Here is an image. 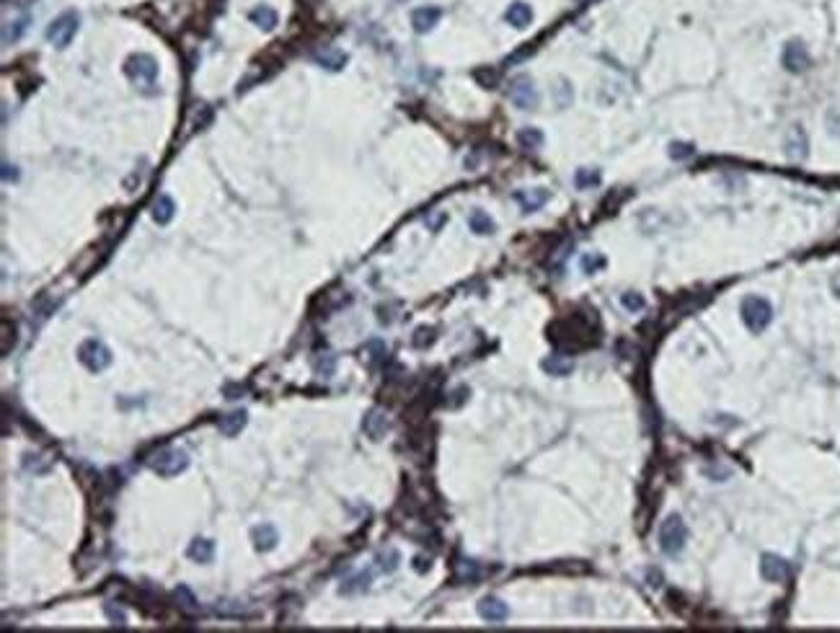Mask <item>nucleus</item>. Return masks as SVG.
I'll return each mask as SVG.
<instances>
[{
  "instance_id": "obj_34",
  "label": "nucleus",
  "mask_w": 840,
  "mask_h": 633,
  "mask_svg": "<svg viewBox=\"0 0 840 633\" xmlns=\"http://www.w3.org/2000/svg\"><path fill=\"white\" fill-rule=\"evenodd\" d=\"M460 566H463V571H460V579H476V577H479V569H476V563H473V561H463Z\"/></svg>"
},
{
  "instance_id": "obj_25",
  "label": "nucleus",
  "mask_w": 840,
  "mask_h": 633,
  "mask_svg": "<svg viewBox=\"0 0 840 633\" xmlns=\"http://www.w3.org/2000/svg\"><path fill=\"white\" fill-rule=\"evenodd\" d=\"M517 140H520V145L525 148V150H536V148L543 145V132L536 127H525L517 132Z\"/></svg>"
},
{
  "instance_id": "obj_8",
  "label": "nucleus",
  "mask_w": 840,
  "mask_h": 633,
  "mask_svg": "<svg viewBox=\"0 0 840 633\" xmlns=\"http://www.w3.org/2000/svg\"><path fill=\"white\" fill-rule=\"evenodd\" d=\"M510 98H512L515 106H520V109H536L538 106V91L536 86H533V81L530 78H515L512 86H510Z\"/></svg>"
},
{
  "instance_id": "obj_21",
  "label": "nucleus",
  "mask_w": 840,
  "mask_h": 633,
  "mask_svg": "<svg viewBox=\"0 0 840 633\" xmlns=\"http://www.w3.org/2000/svg\"><path fill=\"white\" fill-rule=\"evenodd\" d=\"M543 370H545V372H551V375L564 377V375H569V372L574 370V362L569 360V357H564V354H553L551 360L543 362Z\"/></svg>"
},
{
  "instance_id": "obj_32",
  "label": "nucleus",
  "mask_w": 840,
  "mask_h": 633,
  "mask_svg": "<svg viewBox=\"0 0 840 633\" xmlns=\"http://www.w3.org/2000/svg\"><path fill=\"white\" fill-rule=\"evenodd\" d=\"M827 129H830V135L840 137V109L827 114Z\"/></svg>"
},
{
  "instance_id": "obj_13",
  "label": "nucleus",
  "mask_w": 840,
  "mask_h": 633,
  "mask_svg": "<svg viewBox=\"0 0 840 633\" xmlns=\"http://www.w3.org/2000/svg\"><path fill=\"white\" fill-rule=\"evenodd\" d=\"M515 200L520 202L522 212H536V209H541L545 202L551 200V192L548 189H525V192L515 194Z\"/></svg>"
},
{
  "instance_id": "obj_12",
  "label": "nucleus",
  "mask_w": 840,
  "mask_h": 633,
  "mask_svg": "<svg viewBox=\"0 0 840 633\" xmlns=\"http://www.w3.org/2000/svg\"><path fill=\"white\" fill-rule=\"evenodd\" d=\"M442 11L434 8V6H422V8H416L414 13H411V24H414V32L419 34H427L432 32L434 24L440 21Z\"/></svg>"
},
{
  "instance_id": "obj_11",
  "label": "nucleus",
  "mask_w": 840,
  "mask_h": 633,
  "mask_svg": "<svg viewBox=\"0 0 840 633\" xmlns=\"http://www.w3.org/2000/svg\"><path fill=\"white\" fill-rule=\"evenodd\" d=\"M388 426H391L388 424V417L380 409H370L365 414V419H362V429H365V434H368L370 440H383Z\"/></svg>"
},
{
  "instance_id": "obj_10",
  "label": "nucleus",
  "mask_w": 840,
  "mask_h": 633,
  "mask_svg": "<svg viewBox=\"0 0 840 633\" xmlns=\"http://www.w3.org/2000/svg\"><path fill=\"white\" fill-rule=\"evenodd\" d=\"M479 615L486 620V623H504L510 618V608L507 602H502L499 597H484L479 602Z\"/></svg>"
},
{
  "instance_id": "obj_29",
  "label": "nucleus",
  "mask_w": 840,
  "mask_h": 633,
  "mask_svg": "<svg viewBox=\"0 0 840 633\" xmlns=\"http://www.w3.org/2000/svg\"><path fill=\"white\" fill-rule=\"evenodd\" d=\"M354 585H344L342 587V594H352V592H360V589H368L370 587V574H360V577L352 579Z\"/></svg>"
},
{
  "instance_id": "obj_22",
  "label": "nucleus",
  "mask_w": 840,
  "mask_h": 633,
  "mask_svg": "<svg viewBox=\"0 0 840 633\" xmlns=\"http://www.w3.org/2000/svg\"><path fill=\"white\" fill-rule=\"evenodd\" d=\"M602 176L597 169H579L574 174V184L576 189H595V186H600Z\"/></svg>"
},
{
  "instance_id": "obj_15",
  "label": "nucleus",
  "mask_w": 840,
  "mask_h": 633,
  "mask_svg": "<svg viewBox=\"0 0 840 633\" xmlns=\"http://www.w3.org/2000/svg\"><path fill=\"white\" fill-rule=\"evenodd\" d=\"M248 422V414L243 409L240 411H231V414H225V417H220V422H217V426H220V432L225 434V437H235V434L246 426Z\"/></svg>"
},
{
  "instance_id": "obj_26",
  "label": "nucleus",
  "mask_w": 840,
  "mask_h": 633,
  "mask_svg": "<svg viewBox=\"0 0 840 633\" xmlns=\"http://www.w3.org/2000/svg\"><path fill=\"white\" fill-rule=\"evenodd\" d=\"M334 370H336V357L331 352H323L318 360H316V372H318V375L331 377L334 375Z\"/></svg>"
},
{
  "instance_id": "obj_23",
  "label": "nucleus",
  "mask_w": 840,
  "mask_h": 633,
  "mask_svg": "<svg viewBox=\"0 0 840 633\" xmlns=\"http://www.w3.org/2000/svg\"><path fill=\"white\" fill-rule=\"evenodd\" d=\"M251 21L269 32V29H274V26H277V13H274L269 6H259V8L251 11Z\"/></svg>"
},
{
  "instance_id": "obj_9",
  "label": "nucleus",
  "mask_w": 840,
  "mask_h": 633,
  "mask_svg": "<svg viewBox=\"0 0 840 633\" xmlns=\"http://www.w3.org/2000/svg\"><path fill=\"white\" fill-rule=\"evenodd\" d=\"M789 563L781 559V556H776V553H765L761 561V574L765 582H773V585H778V582H784L786 577H789Z\"/></svg>"
},
{
  "instance_id": "obj_16",
  "label": "nucleus",
  "mask_w": 840,
  "mask_h": 633,
  "mask_svg": "<svg viewBox=\"0 0 840 633\" xmlns=\"http://www.w3.org/2000/svg\"><path fill=\"white\" fill-rule=\"evenodd\" d=\"M789 148H786V152H789V158H794V161H801V158H807V135H804V129L796 124V127L789 132Z\"/></svg>"
},
{
  "instance_id": "obj_27",
  "label": "nucleus",
  "mask_w": 840,
  "mask_h": 633,
  "mask_svg": "<svg viewBox=\"0 0 840 633\" xmlns=\"http://www.w3.org/2000/svg\"><path fill=\"white\" fill-rule=\"evenodd\" d=\"M600 269H605V256H602V254H584L582 272L595 274V272H600Z\"/></svg>"
},
{
  "instance_id": "obj_33",
  "label": "nucleus",
  "mask_w": 840,
  "mask_h": 633,
  "mask_svg": "<svg viewBox=\"0 0 840 633\" xmlns=\"http://www.w3.org/2000/svg\"><path fill=\"white\" fill-rule=\"evenodd\" d=\"M690 152H693V148H690V145H680V143H675L670 148V155L672 158H675V161H678V158H688Z\"/></svg>"
},
{
  "instance_id": "obj_19",
  "label": "nucleus",
  "mask_w": 840,
  "mask_h": 633,
  "mask_svg": "<svg viewBox=\"0 0 840 633\" xmlns=\"http://www.w3.org/2000/svg\"><path fill=\"white\" fill-rule=\"evenodd\" d=\"M212 556H215V543L209 540V537H197V540H192V545H189V559L197 563H209L212 561Z\"/></svg>"
},
{
  "instance_id": "obj_2",
  "label": "nucleus",
  "mask_w": 840,
  "mask_h": 633,
  "mask_svg": "<svg viewBox=\"0 0 840 633\" xmlns=\"http://www.w3.org/2000/svg\"><path fill=\"white\" fill-rule=\"evenodd\" d=\"M186 468H189V452L181 448H163L150 457V471L163 478H174Z\"/></svg>"
},
{
  "instance_id": "obj_28",
  "label": "nucleus",
  "mask_w": 840,
  "mask_h": 633,
  "mask_svg": "<svg viewBox=\"0 0 840 633\" xmlns=\"http://www.w3.org/2000/svg\"><path fill=\"white\" fill-rule=\"evenodd\" d=\"M621 303H623V308L626 311H631V313H639L641 308H644V297L639 295V292H623V295H621Z\"/></svg>"
},
{
  "instance_id": "obj_30",
  "label": "nucleus",
  "mask_w": 840,
  "mask_h": 633,
  "mask_svg": "<svg viewBox=\"0 0 840 633\" xmlns=\"http://www.w3.org/2000/svg\"><path fill=\"white\" fill-rule=\"evenodd\" d=\"M176 600L181 602V608L184 610H197V600H194L192 592H189L186 587H179L176 589Z\"/></svg>"
},
{
  "instance_id": "obj_17",
  "label": "nucleus",
  "mask_w": 840,
  "mask_h": 633,
  "mask_svg": "<svg viewBox=\"0 0 840 633\" xmlns=\"http://www.w3.org/2000/svg\"><path fill=\"white\" fill-rule=\"evenodd\" d=\"M504 18H507V24L517 26V29H525V26H530V21H533V8H530L528 3H512V6L507 8V13H504Z\"/></svg>"
},
{
  "instance_id": "obj_1",
  "label": "nucleus",
  "mask_w": 840,
  "mask_h": 633,
  "mask_svg": "<svg viewBox=\"0 0 840 633\" xmlns=\"http://www.w3.org/2000/svg\"><path fill=\"white\" fill-rule=\"evenodd\" d=\"M742 321L752 334H761L773 321V305L761 295H750L742 300Z\"/></svg>"
},
{
  "instance_id": "obj_6",
  "label": "nucleus",
  "mask_w": 840,
  "mask_h": 633,
  "mask_svg": "<svg viewBox=\"0 0 840 633\" xmlns=\"http://www.w3.org/2000/svg\"><path fill=\"white\" fill-rule=\"evenodd\" d=\"M127 72L132 75V81L145 83V86H155L158 78V63L150 55H132L127 63Z\"/></svg>"
},
{
  "instance_id": "obj_14",
  "label": "nucleus",
  "mask_w": 840,
  "mask_h": 633,
  "mask_svg": "<svg viewBox=\"0 0 840 633\" xmlns=\"http://www.w3.org/2000/svg\"><path fill=\"white\" fill-rule=\"evenodd\" d=\"M251 537H254V548L261 553L277 548V540H280V535H277V530H274L272 525H257L254 533H251Z\"/></svg>"
},
{
  "instance_id": "obj_20",
  "label": "nucleus",
  "mask_w": 840,
  "mask_h": 633,
  "mask_svg": "<svg viewBox=\"0 0 840 633\" xmlns=\"http://www.w3.org/2000/svg\"><path fill=\"white\" fill-rule=\"evenodd\" d=\"M468 225H471V230L479 233V235L494 233V220H491L489 212H484V209H473L471 217H468Z\"/></svg>"
},
{
  "instance_id": "obj_31",
  "label": "nucleus",
  "mask_w": 840,
  "mask_h": 633,
  "mask_svg": "<svg viewBox=\"0 0 840 633\" xmlns=\"http://www.w3.org/2000/svg\"><path fill=\"white\" fill-rule=\"evenodd\" d=\"M396 566H399V553L396 551H388L380 556V569L383 571H393Z\"/></svg>"
},
{
  "instance_id": "obj_24",
  "label": "nucleus",
  "mask_w": 840,
  "mask_h": 633,
  "mask_svg": "<svg viewBox=\"0 0 840 633\" xmlns=\"http://www.w3.org/2000/svg\"><path fill=\"white\" fill-rule=\"evenodd\" d=\"M316 60H318L323 67H328V70H339V67H344L347 55L344 52H339V49H323V52H318Z\"/></svg>"
},
{
  "instance_id": "obj_4",
  "label": "nucleus",
  "mask_w": 840,
  "mask_h": 633,
  "mask_svg": "<svg viewBox=\"0 0 840 633\" xmlns=\"http://www.w3.org/2000/svg\"><path fill=\"white\" fill-rule=\"evenodd\" d=\"M78 360L86 365V367L91 370V372H104L109 365H112V352H109V346L101 344L98 339H89V341H83L78 349Z\"/></svg>"
},
{
  "instance_id": "obj_7",
  "label": "nucleus",
  "mask_w": 840,
  "mask_h": 633,
  "mask_svg": "<svg viewBox=\"0 0 840 633\" xmlns=\"http://www.w3.org/2000/svg\"><path fill=\"white\" fill-rule=\"evenodd\" d=\"M809 65H812V57H809L807 47H804V41L799 39H791L789 44L784 47V67L789 72H804L809 70Z\"/></svg>"
},
{
  "instance_id": "obj_18",
  "label": "nucleus",
  "mask_w": 840,
  "mask_h": 633,
  "mask_svg": "<svg viewBox=\"0 0 840 633\" xmlns=\"http://www.w3.org/2000/svg\"><path fill=\"white\" fill-rule=\"evenodd\" d=\"M174 215H176V204H174V200L168 197V194H160L158 200H155V204H153V220L158 225H168L171 220H174Z\"/></svg>"
},
{
  "instance_id": "obj_5",
  "label": "nucleus",
  "mask_w": 840,
  "mask_h": 633,
  "mask_svg": "<svg viewBox=\"0 0 840 633\" xmlns=\"http://www.w3.org/2000/svg\"><path fill=\"white\" fill-rule=\"evenodd\" d=\"M78 34V13H72V11H67V13H63V16H57L52 24H49L47 29V39L55 44V47L65 49L67 44L72 41V37Z\"/></svg>"
},
{
  "instance_id": "obj_3",
  "label": "nucleus",
  "mask_w": 840,
  "mask_h": 633,
  "mask_svg": "<svg viewBox=\"0 0 840 633\" xmlns=\"http://www.w3.org/2000/svg\"><path fill=\"white\" fill-rule=\"evenodd\" d=\"M688 543V528L683 517L678 514H670L667 520L659 525V548H662L667 556H678V553L685 548Z\"/></svg>"
}]
</instances>
